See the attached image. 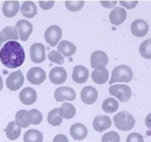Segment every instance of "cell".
<instances>
[{
  "label": "cell",
  "mask_w": 151,
  "mask_h": 142,
  "mask_svg": "<svg viewBox=\"0 0 151 142\" xmlns=\"http://www.w3.org/2000/svg\"><path fill=\"white\" fill-rule=\"evenodd\" d=\"M25 53L23 47L16 41H7L0 50V61L6 67L15 69L23 64Z\"/></svg>",
  "instance_id": "6da1fadb"
},
{
  "label": "cell",
  "mask_w": 151,
  "mask_h": 142,
  "mask_svg": "<svg viewBox=\"0 0 151 142\" xmlns=\"http://www.w3.org/2000/svg\"><path fill=\"white\" fill-rule=\"evenodd\" d=\"M115 127L122 131H128L134 128L135 118L127 111H122L114 116Z\"/></svg>",
  "instance_id": "7a4b0ae2"
},
{
  "label": "cell",
  "mask_w": 151,
  "mask_h": 142,
  "mask_svg": "<svg viewBox=\"0 0 151 142\" xmlns=\"http://www.w3.org/2000/svg\"><path fill=\"white\" fill-rule=\"evenodd\" d=\"M133 78V71L130 67L127 65H119L113 70L109 84L125 82L128 83Z\"/></svg>",
  "instance_id": "3957f363"
},
{
  "label": "cell",
  "mask_w": 151,
  "mask_h": 142,
  "mask_svg": "<svg viewBox=\"0 0 151 142\" xmlns=\"http://www.w3.org/2000/svg\"><path fill=\"white\" fill-rule=\"evenodd\" d=\"M109 93L117 98L121 102H126L131 99L132 91L130 87L126 84H115L111 86Z\"/></svg>",
  "instance_id": "277c9868"
},
{
  "label": "cell",
  "mask_w": 151,
  "mask_h": 142,
  "mask_svg": "<svg viewBox=\"0 0 151 142\" xmlns=\"http://www.w3.org/2000/svg\"><path fill=\"white\" fill-rule=\"evenodd\" d=\"M62 37V30L58 25H52L50 26L45 31L44 38L46 41L51 47H55L57 45L58 42L60 41Z\"/></svg>",
  "instance_id": "5b68a950"
},
{
  "label": "cell",
  "mask_w": 151,
  "mask_h": 142,
  "mask_svg": "<svg viewBox=\"0 0 151 142\" xmlns=\"http://www.w3.org/2000/svg\"><path fill=\"white\" fill-rule=\"evenodd\" d=\"M24 78L21 70L11 72L6 79V86L11 91H16L23 85Z\"/></svg>",
  "instance_id": "8992f818"
},
{
  "label": "cell",
  "mask_w": 151,
  "mask_h": 142,
  "mask_svg": "<svg viewBox=\"0 0 151 142\" xmlns=\"http://www.w3.org/2000/svg\"><path fill=\"white\" fill-rule=\"evenodd\" d=\"M29 56L32 62L35 64L42 63L45 61V46L41 43H35L29 49Z\"/></svg>",
  "instance_id": "52a82bcc"
},
{
  "label": "cell",
  "mask_w": 151,
  "mask_h": 142,
  "mask_svg": "<svg viewBox=\"0 0 151 142\" xmlns=\"http://www.w3.org/2000/svg\"><path fill=\"white\" fill-rule=\"evenodd\" d=\"M28 81L34 85H38L44 82L47 78L46 72L41 68L35 67L28 71L27 74Z\"/></svg>",
  "instance_id": "ba28073f"
},
{
  "label": "cell",
  "mask_w": 151,
  "mask_h": 142,
  "mask_svg": "<svg viewBox=\"0 0 151 142\" xmlns=\"http://www.w3.org/2000/svg\"><path fill=\"white\" fill-rule=\"evenodd\" d=\"M55 99L57 101H74L76 98V93L72 88L69 87H60L55 91Z\"/></svg>",
  "instance_id": "9c48e42d"
},
{
  "label": "cell",
  "mask_w": 151,
  "mask_h": 142,
  "mask_svg": "<svg viewBox=\"0 0 151 142\" xmlns=\"http://www.w3.org/2000/svg\"><path fill=\"white\" fill-rule=\"evenodd\" d=\"M109 62L107 54L101 50H96L93 52L91 56V66L94 69L100 67H106Z\"/></svg>",
  "instance_id": "30bf717a"
},
{
  "label": "cell",
  "mask_w": 151,
  "mask_h": 142,
  "mask_svg": "<svg viewBox=\"0 0 151 142\" xmlns=\"http://www.w3.org/2000/svg\"><path fill=\"white\" fill-rule=\"evenodd\" d=\"M16 29L19 31L20 39L26 41L32 32V25L25 19H21L16 24Z\"/></svg>",
  "instance_id": "8fae6325"
},
{
  "label": "cell",
  "mask_w": 151,
  "mask_h": 142,
  "mask_svg": "<svg viewBox=\"0 0 151 142\" xmlns=\"http://www.w3.org/2000/svg\"><path fill=\"white\" fill-rule=\"evenodd\" d=\"M97 98H98L97 90L91 86H87L81 90V101L86 104H93L97 100Z\"/></svg>",
  "instance_id": "7c38bea8"
},
{
  "label": "cell",
  "mask_w": 151,
  "mask_h": 142,
  "mask_svg": "<svg viewBox=\"0 0 151 142\" xmlns=\"http://www.w3.org/2000/svg\"><path fill=\"white\" fill-rule=\"evenodd\" d=\"M50 79L54 84H62L67 78V72L62 67H55L50 70Z\"/></svg>",
  "instance_id": "4fadbf2b"
},
{
  "label": "cell",
  "mask_w": 151,
  "mask_h": 142,
  "mask_svg": "<svg viewBox=\"0 0 151 142\" xmlns=\"http://www.w3.org/2000/svg\"><path fill=\"white\" fill-rule=\"evenodd\" d=\"M131 33L137 37H144L149 30V26L145 21L137 19L134 21L131 26Z\"/></svg>",
  "instance_id": "5bb4252c"
},
{
  "label": "cell",
  "mask_w": 151,
  "mask_h": 142,
  "mask_svg": "<svg viewBox=\"0 0 151 142\" xmlns=\"http://www.w3.org/2000/svg\"><path fill=\"white\" fill-rule=\"evenodd\" d=\"M93 127L99 133H103L111 127V120L107 115H97L93 120Z\"/></svg>",
  "instance_id": "9a60e30c"
},
{
  "label": "cell",
  "mask_w": 151,
  "mask_h": 142,
  "mask_svg": "<svg viewBox=\"0 0 151 142\" xmlns=\"http://www.w3.org/2000/svg\"><path fill=\"white\" fill-rule=\"evenodd\" d=\"M127 12L121 7H116L109 14V20L114 25H120L125 21Z\"/></svg>",
  "instance_id": "2e32d148"
},
{
  "label": "cell",
  "mask_w": 151,
  "mask_h": 142,
  "mask_svg": "<svg viewBox=\"0 0 151 142\" xmlns=\"http://www.w3.org/2000/svg\"><path fill=\"white\" fill-rule=\"evenodd\" d=\"M19 99L24 104L32 105L36 101L37 93L34 89L31 87H25L22 89L19 93Z\"/></svg>",
  "instance_id": "e0dca14e"
},
{
  "label": "cell",
  "mask_w": 151,
  "mask_h": 142,
  "mask_svg": "<svg viewBox=\"0 0 151 142\" xmlns=\"http://www.w3.org/2000/svg\"><path fill=\"white\" fill-rule=\"evenodd\" d=\"M89 72L87 68L82 65L75 66L72 72V79L77 84H83L88 80Z\"/></svg>",
  "instance_id": "ac0fdd59"
},
{
  "label": "cell",
  "mask_w": 151,
  "mask_h": 142,
  "mask_svg": "<svg viewBox=\"0 0 151 142\" xmlns=\"http://www.w3.org/2000/svg\"><path fill=\"white\" fill-rule=\"evenodd\" d=\"M70 135L75 140H83L88 135V130L84 124L81 123H76L70 127Z\"/></svg>",
  "instance_id": "d6986e66"
},
{
  "label": "cell",
  "mask_w": 151,
  "mask_h": 142,
  "mask_svg": "<svg viewBox=\"0 0 151 142\" xmlns=\"http://www.w3.org/2000/svg\"><path fill=\"white\" fill-rule=\"evenodd\" d=\"M19 10V2L17 1H6L3 4V14L7 18L13 17L17 15Z\"/></svg>",
  "instance_id": "ffe728a7"
},
{
  "label": "cell",
  "mask_w": 151,
  "mask_h": 142,
  "mask_svg": "<svg viewBox=\"0 0 151 142\" xmlns=\"http://www.w3.org/2000/svg\"><path fill=\"white\" fill-rule=\"evenodd\" d=\"M109 77V72L106 67L95 69L91 73L93 81L97 84H103L107 82Z\"/></svg>",
  "instance_id": "44dd1931"
},
{
  "label": "cell",
  "mask_w": 151,
  "mask_h": 142,
  "mask_svg": "<svg viewBox=\"0 0 151 142\" xmlns=\"http://www.w3.org/2000/svg\"><path fill=\"white\" fill-rule=\"evenodd\" d=\"M18 39H19V35H18L17 30L14 27L7 26L0 32V42L1 44L8 40L17 41Z\"/></svg>",
  "instance_id": "7402d4cb"
},
{
  "label": "cell",
  "mask_w": 151,
  "mask_h": 142,
  "mask_svg": "<svg viewBox=\"0 0 151 142\" xmlns=\"http://www.w3.org/2000/svg\"><path fill=\"white\" fill-rule=\"evenodd\" d=\"M57 48L60 54L63 55L66 57H69L74 55L77 50L76 46L73 43L66 41V40H63L60 41Z\"/></svg>",
  "instance_id": "603a6c76"
},
{
  "label": "cell",
  "mask_w": 151,
  "mask_h": 142,
  "mask_svg": "<svg viewBox=\"0 0 151 142\" xmlns=\"http://www.w3.org/2000/svg\"><path fill=\"white\" fill-rule=\"evenodd\" d=\"M21 13L24 17L32 19L36 15L37 7L32 1H26L22 4L21 7Z\"/></svg>",
  "instance_id": "cb8c5ba5"
},
{
  "label": "cell",
  "mask_w": 151,
  "mask_h": 142,
  "mask_svg": "<svg viewBox=\"0 0 151 142\" xmlns=\"http://www.w3.org/2000/svg\"><path fill=\"white\" fill-rule=\"evenodd\" d=\"M6 136L11 141H15L19 138L21 135V127H19L16 121H10L5 130Z\"/></svg>",
  "instance_id": "d4e9b609"
},
{
  "label": "cell",
  "mask_w": 151,
  "mask_h": 142,
  "mask_svg": "<svg viewBox=\"0 0 151 142\" xmlns=\"http://www.w3.org/2000/svg\"><path fill=\"white\" fill-rule=\"evenodd\" d=\"M59 114L65 119H71L76 114V109L72 104L63 103L60 108H59Z\"/></svg>",
  "instance_id": "484cf974"
},
{
  "label": "cell",
  "mask_w": 151,
  "mask_h": 142,
  "mask_svg": "<svg viewBox=\"0 0 151 142\" xmlns=\"http://www.w3.org/2000/svg\"><path fill=\"white\" fill-rule=\"evenodd\" d=\"M24 142H43L42 133L33 129L27 130L24 135Z\"/></svg>",
  "instance_id": "4316f807"
},
{
  "label": "cell",
  "mask_w": 151,
  "mask_h": 142,
  "mask_svg": "<svg viewBox=\"0 0 151 142\" xmlns=\"http://www.w3.org/2000/svg\"><path fill=\"white\" fill-rule=\"evenodd\" d=\"M43 119V115L38 109H32L27 112V121L29 124L38 125L41 123Z\"/></svg>",
  "instance_id": "83f0119b"
},
{
  "label": "cell",
  "mask_w": 151,
  "mask_h": 142,
  "mask_svg": "<svg viewBox=\"0 0 151 142\" xmlns=\"http://www.w3.org/2000/svg\"><path fill=\"white\" fill-rule=\"evenodd\" d=\"M47 121L49 124L54 127H57L61 124L63 118L59 114V108H55L49 112L47 115Z\"/></svg>",
  "instance_id": "f1b7e54d"
},
{
  "label": "cell",
  "mask_w": 151,
  "mask_h": 142,
  "mask_svg": "<svg viewBox=\"0 0 151 142\" xmlns=\"http://www.w3.org/2000/svg\"><path fill=\"white\" fill-rule=\"evenodd\" d=\"M102 108L106 113H114L119 108V103L116 99L113 98H109L103 101Z\"/></svg>",
  "instance_id": "f546056e"
},
{
  "label": "cell",
  "mask_w": 151,
  "mask_h": 142,
  "mask_svg": "<svg viewBox=\"0 0 151 142\" xmlns=\"http://www.w3.org/2000/svg\"><path fill=\"white\" fill-rule=\"evenodd\" d=\"M27 112L25 109H20L16 114V123L21 128H27L29 126V124L27 121Z\"/></svg>",
  "instance_id": "4dcf8cb0"
},
{
  "label": "cell",
  "mask_w": 151,
  "mask_h": 142,
  "mask_svg": "<svg viewBox=\"0 0 151 142\" xmlns=\"http://www.w3.org/2000/svg\"><path fill=\"white\" fill-rule=\"evenodd\" d=\"M139 53L143 58L151 59V38L145 40L140 44Z\"/></svg>",
  "instance_id": "1f68e13d"
},
{
  "label": "cell",
  "mask_w": 151,
  "mask_h": 142,
  "mask_svg": "<svg viewBox=\"0 0 151 142\" xmlns=\"http://www.w3.org/2000/svg\"><path fill=\"white\" fill-rule=\"evenodd\" d=\"M66 8L72 12L79 11L83 8L85 1H66L65 2Z\"/></svg>",
  "instance_id": "d6a6232c"
},
{
  "label": "cell",
  "mask_w": 151,
  "mask_h": 142,
  "mask_svg": "<svg viewBox=\"0 0 151 142\" xmlns=\"http://www.w3.org/2000/svg\"><path fill=\"white\" fill-rule=\"evenodd\" d=\"M47 57L52 62L58 64H62L64 62V58L63 57V56L59 52L55 51V50L50 51Z\"/></svg>",
  "instance_id": "836d02e7"
},
{
  "label": "cell",
  "mask_w": 151,
  "mask_h": 142,
  "mask_svg": "<svg viewBox=\"0 0 151 142\" xmlns=\"http://www.w3.org/2000/svg\"><path fill=\"white\" fill-rule=\"evenodd\" d=\"M120 137L116 132L111 131L105 133L102 138V142H119Z\"/></svg>",
  "instance_id": "e575fe53"
},
{
  "label": "cell",
  "mask_w": 151,
  "mask_h": 142,
  "mask_svg": "<svg viewBox=\"0 0 151 142\" xmlns=\"http://www.w3.org/2000/svg\"><path fill=\"white\" fill-rule=\"evenodd\" d=\"M126 142H145L143 136L137 133H133L128 135L127 137Z\"/></svg>",
  "instance_id": "d590c367"
},
{
  "label": "cell",
  "mask_w": 151,
  "mask_h": 142,
  "mask_svg": "<svg viewBox=\"0 0 151 142\" xmlns=\"http://www.w3.org/2000/svg\"><path fill=\"white\" fill-rule=\"evenodd\" d=\"M39 4L43 10H50L54 6V1H40Z\"/></svg>",
  "instance_id": "8d00e7d4"
},
{
  "label": "cell",
  "mask_w": 151,
  "mask_h": 142,
  "mask_svg": "<svg viewBox=\"0 0 151 142\" xmlns=\"http://www.w3.org/2000/svg\"><path fill=\"white\" fill-rule=\"evenodd\" d=\"M121 5L124 6L128 9H133L137 5L138 1H119Z\"/></svg>",
  "instance_id": "74e56055"
},
{
  "label": "cell",
  "mask_w": 151,
  "mask_h": 142,
  "mask_svg": "<svg viewBox=\"0 0 151 142\" xmlns=\"http://www.w3.org/2000/svg\"><path fill=\"white\" fill-rule=\"evenodd\" d=\"M52 142H69V139L65 135L59 134L53 138Z\"/></svg>",
  "instance_id": "f35d334b"
},
{
  "label": "cell",
  "mask_w": 151,
  "mask_h": 142,
  "mask_svg": "<svg viewBox=\"0 0 151 142\" xmlns=\"http://www.w3.org/2000/svg\"><path fill=\"white\" fill-rule=\"evenodd\" d=\"M103 6L106 8H112L114 7L116 4L117 1H100Z\"/></svg>",
  "instance_id": "ab89813d"
},
{
  "label": "cell",
  "mask_w": 151,
  "mask_h": 142,
  "mask_svg": "<svg viewBox=\"0 0 151 142\" xmlns=\"http://www.w3.org/2000/svg\"><path fill=\"white\" fill-rule=\"evenodd\" d=\"M145 122L146 127H147V128L150 129L151 130V113H149L148 115H147Z\"/></svg>",
  "instance_id": "60d3db41"
},
{
  "label": "cell",
  "mask_w": 151,
  "mask_h": 142,
  "mask_svg": "<svg viewBox=\"0 0 151 142\" xmlns=\"http://www.w3.org/2000/svg\"><path fill=\"white\" fill-rule=\"evenodd\" d=\"M3 89V80L1 76L0 75V92L1 91V90Z\"/></svg>",
  "instance_id": "b9f144b4"
},
{
  "label": "cell",
  "mask_w": 151,
  "mask_h": 142,
  "mask_svg": "<svg viewBox=\"0 0 151 142\" xmlns=\"http://www.w3.org/2000/svg\"><path fill=\"white\" fill-rule=\"evenodd\" d=\"M1 43L0 42V47H1Z\"/></svg>",
  "instance_id": "7bdbcfd3"
}]
</instances>
